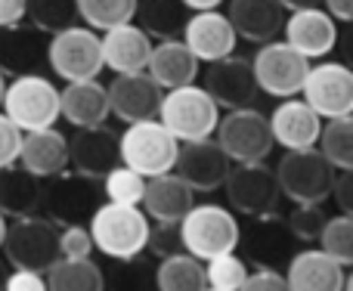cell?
I'll return each instance as SVG.
<instances>
[{"mask_svg": "<svg viewBox=\"0 0 353 291\" xmlns=\"http://www.w3.org/2000/svg\"><path fill=\"white\" fill-rule=\"evenodd\" d=\"M152 220L130 205H112L103 201L90 214V242L97 251H103L109 261H130L137 254H146V239Z\"/></svg>", "mask_w": 353, "mask_h": 291, "instance_id": "6da1fadb", "label": "cell"}, {"mask_svg": "<svg viewBox=\"0 0 353 291\" xmlns=\"http://www.w3.org/2000/svg\"><path fill=\"white\" fill-rule=\"evenodd\" d=\"M3 261L12 270L47 273L59 261V226L41 214L16 217L3 232Z\"/></svg>", "mask_w": 353, "mask_h": 291, "instance_id": "7a4b0ae2", "label": "cell"}, {"mask_svg": "<svg viewBox=\"0 0 353 291\" xmlns=\"http://www.w3.org/2000/svg\"><path fill=\"white\" fill-rule=\"evenodd\" d=\"M239 232L242 226L236 214L223 205H192V211L180 220L183 251L201 263L220 254H232L239 248Z\"/></svg>", "mask_w": 353, "mask_h": 291, "instance_id": "3957f363", "label": "cell"}, {"mask_svg": "<svg viewBox=\"0 0 353 291\" xmlns=\"http://www.w3.org/2000/svg\"><path fill=\"white\" fill-rule=\"evenodd\" d=\"M0 109H3V115L22 134L56 128V118H59V90H56V84L47 74H19V78H12L6 84Z\"/></svg>", "mask_w": 353, "mask_h": 291, "instance_id": "277c9868", "label": "cell"}, {"mask_svg": "<svg viewBox=\"0 0 353 291\" xmlns=\"http://www.w3.org/2000/svg\"><path fill=\"white\" fill-rule=\"evenodd\" d=\"M159 121L176 143H195L208 140L217 130L220 109L199 84H186L161 97Z\"/></svg>", "mask_w": 353, "mask_h": 291, "instance_id": "5b68a950", "label": "cell"}, {"mask_svg": "<svg viewBox=\"0 0 353 291\" xmlns=\"http://www.w3.org/2000/svg\"><path fill=\"white\" fill-rule=\"evenodd\" d=\"M41 205L47 220L56 226L84 223L103 205V180H90L78 170H62L41 183Z\"/></svg>", "mask_w": 353, "mask_h": 291, "instance_id": "8992f818", "label": "cell"}, {"mask_svg": "<svg viewBox=\"0 0 353 291\" xmlns=\"http://www.w3.org/2000/svg\"><path fill=\"white\" fill-rule=\"evenodd\" d=\"M273 174L282 199L294 201V205H325L338 170L316 149H301L285 152L279 158V168H273Z\"/></svg>", "mask_w": 353, "mask_h": 291, "instance_id": "52a82bcc", "label": "cell"}, {"mask_svg": "<svg viewBox=\"0 0 353 291\" xmlns=\"http://www.w3.org/2000/svg\"><path fill=\"white\" fill-rule=\"evenodd\" d=\"M176 149H180V143L161 128L159 118L128 124V130L118 137L121 164L128 170H137V174L146 177V180L171 174L174 161H176Z\"/></svg>", "mask_w": 353, "mask_h": 291, "instance_id": "ba28073f", "label": "cell"}, {"mask_svg": "<svg viewBox=\"0 0 353 291\" xmlns=\"http://www.w3.org/2000/svg\"><path fill=\"white\" fill-rule=\"evenodd\" d=\"M251 72H254L257 93H267V97L276 99H292L304 87L310 59H304L285 41H270L257 47L254 59H251Z\"/></svg>", "mask_w": 353, "mask_h": 291, "instance_id": "9c48e42d", "label": "cell"}, {"mask_svg": "<svg viewBox=\"0 0 353 291\" xmlns=\"http://www.w3.org/2000/svg\"><path fill=\"white\" fill-rule=\"evenodd\" d=\"M226 199L236 208L239 214L257 220V217H270V214H279L282 205V192L279 183H276L273 168H267L263 161H251V164H236L230 168L223 180Z\"/></svg>", "mask_w": 353, "mask_h": 291, "instance_id": "30bf717a", "label": "cell"}, {"mask_svg": "<svg viewBox=\"0 0 353 291\" xmlns=\"http://www.w3.org/2000/svg\"><path fill=\"white\" fill-rule=\"evenodd\" d=\"M47 66L65 84L74 81H93L103 72V53H99V34L90 28H65L50 37L47 43Z\"/></svg>", "mask_w": 353, "mask_h": 291, "instance_id": "8fae6325", "label": "cell"}, {"mask_svg": "<svg viewBox=\"0 0 353 291\" xmlns=\"http://www.w3.org/2000/svg\"><path fill=\"white\" fill-rule=\"evenodd\" d=\"M217 146L223 155L236 164L263 161L273 149V137H270L267 115L257 112L254 106L248 109H232L217 121Z\"/></svg>", "mask_w": 353, "mask_h": 291, "instance_id": "7c38bea8", "label": "cell"}, {"mask_svg": "<svg viewBox=\"0 0 353 291\" xmlns=\"http://www.w3.org/2000/svg\"><path fill=\"white\" fill-rule=\"evenodd\" d=\"M304 103L319 118H350L353 112V72L344 62H319L310 66L304 78Z\"/></svg>", "mask_w": 353, "mask_h": 291, "instance_id": "4fadbf2b", "label": "cell"}, {"mask_svg": "<svg viewBox=\"0 0 353 291\" xmlns=\"http://www.w3.org/2000/svg\"><path fill=\"white\" fill-rule=\"evenodd\" d=\"M232 161L223 155V149L217 146V140H195V143H180L176 149V161L174 170L192 192H214L223 186L226 174H230Z\"/></svg>", "mask_w": 353, "mask_h": 291, "instance_id": "5bb4252c", "label": "cell"}, {"mask_svg": "<svg viewBox=\"0 0 353 291\" xmlns=\"http://www.w3.org/2000/svg\"><path fill=\"white\" fill-rule=\"evenodd\" d=\"M201 90L214 99L217 109H248L257 97L254 72H251V59L242 56H226L205 68V84Z\"/></svg>", "mask_w": 353, "mask_h": 291, "instance_id": "9a60e30c", "label": "cell"}, {"mask_svg": "<svg viewBox=\"0 0 353 291\" xmlns=\"http://www.w3.org/2000/svg\"><path fill=\"white\" fill-rule=\"evenodd\" d=\"M105 93H109V112L128 124L159 118V106H161V97H165V90L146 72L115 74L112 84L105 87Z\"/></svg>", "mask_w": 353, "mask_h": 291, "instance_id": "2e32d148", "label": "cell"}, {"mask_svg": "<svg viewBox=\"0 0 353 291\" xmlns=\"http://www.w3.org/2000/svg\"><path fill=\"white\" fill-rule=\"evenodd\" d=\"M239 245H245V254L257 263V270H279L294 254V239L279 214L251 220L248 230L239 232Z\"/></svg>", "mask_w": 353, "mask_h": 291, "instance_id": "e0dca14e", "label": "cell"}, {"mask_svg": "<svg viewBox=\"0 0 353 291\" xmlns=\"http://www.w3.org/2000/svg\"><path fill=\"white\" fill-rule=\"evenodd\" d=\"M68 164L78 174L90 177V180H103L109 170H115L121 164L118 134L112 128H105V124H99V128H81L68 140Z\"/></svg>", "mask_w": 353, "mask_h": 291, "instance_id": "ac0fdd59", "label": "cell"}, {"mask_svg": "<svg viewBox=\"0 0 353 291\" xmlns=\"http://www.w3.org/2000/svg\"><path fill=\"white\" fill-rule=\"evenodd\" d=\"M180 41L186 43L195 59L211 66V62L232 56L239 37L223 12L208 10V12H192V16L186 19V28H183Z\"/></svg>", "mask_w": 353, "mask_h": 291, "instance_id": "d6986e66", "label": "cell"}, {"mask_svg": "<svg viewBox=\"0 0 353 291\" xmlns=\"http://www.w3.org/2000/svg\"><path fill=\"white\" fill-rule=\"evenodd\" d=\"M270 137L279 143L285 152H301V149H316L319 130H323V118L304 103V99H279L273 115L267 118Z\"/></svg>", "mask_w": 353, "mask_h": 291, "instance_id": "ffe728a7", "label": "cell"}, {"mask_svg": "<svg viewBox=\"0 0 353 291\" xmlns=\"http://www.w3.org/2000/svg\"><path fill=\"white\" fill-rule=\"evenodd\" d=\"M47 43L34 25L22 22L12 28H0V72L3 74H41L47 68Z\"/></svg>", "mask_w": 353, "mask_h": 291, "instance_id": "44dd1931", "label": "cell"}, {"mask_svg": "<svg viewBox=\"0 0 353 291\" xmlns=\"http://www.w3.org/2000/svg\"><path fill=\"white\" fill-rule=\"evenodd\" d=\"M285 43L292 50H298L304 59H319L329 56L338 43V22L323 10H298L292 16H285Z\"/></svg>", "mask_w": 353, "mask_h": 291, "instance_id": "7402d4cb", "label": "cell"}, {"mask_svg": "<svg viewBox=\"0 0 353 291\" xmlns=\"http://www.w3.org/2000/svg\"><path fill=\"white\" fill-rule=\"evenodd\" d=\"M99 53H103V68H112L115 74L146 72L149 53H152V37L134 22L115 25V28L103 31Z\"/></svg>", "mask_w": 353, "mask_h": 291, "instance_id": "603a6c76", "label": "cell"}, {"mask_svg": "<svg viewBox=\"0 0 353 291\" xmlns=\"http://www.w3.org/2000/svg\"><path fill=\"white\" fill-rule=\"evenodd\" d=\"M288 291H344L347 270L319 248H301L285 263Z\"/></svg>", "mask_w": 353, "mask_h": 291, "instance_id": "cb8c5ba5", "label": "cell"}, {"mask_svg": "<svg viewBox=\"0 0 353 291\" xmlns=\"http://www.w3.org/2000/svg\"><path fill=\"white\" fill-rule=\"evenodd\" d=\"M140 211L155 223H180L195 205V192L176 174H161L146 180Z\"/></svg>", "mask_w": 353, "mask_h": 291, "instance_id": "d4e9b609", "label": "cell"}, {"mask_svg": "<svg viewBox=\"0 0 353 291\" xmlns=\"http://www.w3.org/2000/svg\"><path fill=\"white\" fill-rule=\"evenodd\" d=\"M230 19L236 37H245L251 43H270L279 37L285 25V10L276 0H230Z\"/></svg>", "mask_w": 353, "mask_h": 291, "instance_id": "484cf974", "label": "cell"}, {"mask_svg": "<svg viewBox=\"0 0 353 291\" xmlns=\"http://www.w3.org/2000/svg\"><path fill=\"white\" fill-rule=\"evenodd\" d=\"M19 168L28 170L37 180L56 177L68 168V140L56 128L31 130L22 134V146H19Z\"/></svg>", "mask_w": 353, "mask_h": 291, "instance_id": "4316f807", "label": "cell"}, {"mask_svg": "<svg viewBox=\"0 0 353 291\" xmlns=\"http://www.w3.org/2000/svg\"><path fill=\"white\" fill-rule=\"evenodd\" d=\"M146 74L161 87V90H176V87L195 84L199 78V59L189 53V47L174 37V41H159L149 53Z\"/></svg>", "mask_w": 353, "mask_h": 291, "instance_id": "83f0119b", "label": "cell"}, {"mask_svg": "<svg viewBox=\"0 0 353 291\" xmlns=\"http://www.w3.org/2000/svg\"><path fill=\"white\" fill-rule=\"evenodd\" d=\"M59 115L65 118L74 128H99L105 124L109 112V93H105V84L93 81H74V84H65V90H59Z\"/></svg>", "mask_w": 353, "mask_h": 291, "instance_id": "f1b7e54d", "label": "cell"}, {"mask_svg": "<svg viewBox=\"0 0 353 291\" xmlns=\"http://www.w3.org/2000/svg\"><path fill=\"white\" fill-rule=\"evenodd\" d=\"M41 205V183L19 164L0 168V214L3 217H28Z\"/></svg>", "mask_w": 353, "mask_h": 291, "instance_id": "f546056e", "label": "cell"}, {"mask_svg": "<svg viewBox=\"0 0 353 291\" xmlns=\"http://www.w3.org/2000/svg\"><path fill=\"white\" fill-rule=\"evenodd\" d=\"M140 19V28L149 37H159V41H174L183 34L186 28L189 10L180 0H137V16Z\"/></svg>", "mask_w": 353, "mask_h": 291, "instance_id": "4dcf8cb0", "label": "cell"}, {"mask_svg": "<svg viewBox=\"0 0 353 291\" xmlns=\"http://www.w3.org/2000/svg\"><path fill=\"white\" fill-rule=\"evenodd\" d=\"M43 282H47V291H105L103 267L93 263L90 257H81V261L59 257L43 273Z\"/></svg>", "mask_w": 353, "mask_h": 291, "instance_id": "1f68e13d", "label": "cell"}, {"mask_svg": "<svg viewBox=\"0 0 353 291\" xmlns=\"http://www.w3.org/2000/svg\"><path fill=\"white\" fill-rule=\"evenodd\" d=\"M155 288L159 291H205V263L180 251L155 263Z\"/></svg>", "mask_w": 353, "mask_h": 291, "instance_id": "d6a6232c", "label": "cell"}, {"mask_svg": "<svg viewBox=\"0 0 353 291\" xmlns=\"http://www.w3.org/2000/svg\"><path fill=\"white\" fill-rule=\"evenodd\" d=\"M316 152L335 170H353V121L350 118H332L323 124L316 140Z\"/></svg>", "mask_w": 353, "mask_h": 291, "instance_id": "836d02e7", "label": "cell"}, {"mask_svg": "<svg viewBox=\"0 0 353 291\" xmlns=\"http://www.w3.org/2000/svg\"><path fill=\"white\" fill-rule=\"evenodd\" d=\"M78 19H84L90 31H109L115 25H128L137 16V0H74Z\"/></svg>", "mask_w": 353, "mask_h": 291, "instance_id": "e575fe53", "label": "cell"}, {"mask_svg": "<svg viewBox=\"0 0 353 291\" xmlns=\"http://www.w3.org/2000/svg\"><path fill=\"white\" fill-rule=\"evenodd\" d=\"M28 25H34L41 34L53 37L65 28H74L78 19V3L74 0H28Z\"/></svg>", "mask_w": 353, "mask_h": 291, "instance_id": "d590c367", "label": "cell"}, {"mask_svg": "<svg viewBox=\"0 0 353 291\" xmlns=\"http://www.w3.org/2000/svg\"><path fill=\"white\" fill-rule=\"evenodd\" d=\"M103 279L109 291H152L155 288V263L149 257L137 254L130 261H115L109 273L103 270Z\"/></svg>", "mask_w": 353, "mask_h": 291, "instance_id": "8d00e7d4", "label": "cell"}, {"mask_svg": "<svg viewBox=\"0 0 353 291\" xmlns=\"http://www.w3.org/2000/svg\"><path fill=\"white\" fill-rule=\"evenodd\" d=\"M319 251L329 254L335 263H341L344 270L353 263V217L347 214H338V217H329L319 232Z\"/></svg>", "mask_w": 353, "mask_h": 291, "instance_id": "74e56055", "label": "cell"}, {"mask_svg": "<svg viewBox=\"0 0 353 291\" xmlns=\"http://www.w3.org/2000/svg\"><path fill=\"white\" fill-rule=\"evenodd\" d=\"M143 189H146V177H140L137 170H128L124 164H118L115 170L103 177V199L112 205H130L140 208Z\"/></svg>", "mask_w": 353, "mask_h": 291, "instance_id": "f35d334b", "label": "cell"}, {"mask_svg": "<svg viewBox=\"0 0 353 291\" xmlns=\"http://www.w3.org/2000/svg\"><path fill=\"white\" fill-rule=\"evenodd\" d=\"M248 263L232 251V254H220L205 261V288L214 291H239L242 282L248 279Z\"/></svg>", "mask_w": 353, "mask_h": 291, "instance_id": "ab89813d", "label": "cell"}, {"mask_svg": "<svg viewBox=\"0 0 353 291\" xmlns=\"http://www.w3.org/2000/svg\"><path fill=\"white\" fill-rule=\"evenodd\" d=\"M325 220H329V214L323 205H294V211L285 217V226L294 242H316Z\"/></svg>", "mask_w": 353, "mask_h": 291, "instance_id": "60d3db41", "label": "cell"}, {"mask_svg": "<svg viewBox=\"0 0 353 291\" xmlns=\"http://www.w3.org/2000/svg\"><path fill=\"white\" fill-rule=\"evenodd\" d=\"M146 251L159 261L171 254H180L183 242H180V223H155L149 226V239H146Z\"/></svg>", "mask_w": 353, "mask_h": 291, "instance_id": "b9f144b4", "label": "cell"}, {"mask_svg": "<svg viewBox=\"0 0 353 291\" xmlns=\"http://www.w3.org/2000/svg\"><path fill=\"white\" fill-rule=\"evenodd\" d=\"M93 242L90 232L84 223H72V226H59V257L68 261H81V257H90Z\"/></svg>", "mask_w": 353, "mask_h": 291, "instance_id": "7bdbcfd3", "label": "cell"}, {"mask_svg": "<svg viewBox=\"0 0 353 291\" xmlns=\"http://www.w3.org/2000/svg\"><path fill=\"white\" fill-rule=\"evenodd\" d=\"M19 146H22V130L0 112V168L19 161Z\"/></svg>", "mask_w": 353, "mask_h": 291, "instance_id": "ee69618b", "label": "cell"}, {"mask_svg": "<svg viewBox=\"0 0 353 291\" xmlns=\"http://www.w3.org/2000/svg\"><path fill=\"white\" fill-rule=\"evenodd\" d=\"M239 291H288V282L279 270H254Z\"/></svg>", "mask_w": 353, "mask_h": 291, "instance_id": "f6af8a7d", "label": "cell"}, {"mask_svg": "<svg viewBox=\"0 0 353 291\" xmlns=\"http://www.w3.org/2000/svg\"><path fill=\"white\" fill-rule=\"evenodd\" d=\"M329 199H335V205L341 208V214L350 217L353 214V170H338Z\"/></svg>", "mask_w": 353, "mask_h": 291, "instance_id": "bcb514c9", "label": "cell"}, {"mask_svg": "<svg viewBox=\"0 0 353 291\" xmlns=\"http://www.w3.org/2000/svg\"><path fill=\"white\" fill-rule=\"evenodd\" d=\"M3 291H47V282H43L41 273H28V270H12L6 276Z\"/></svg>", "mask_w": 353, "mask_h": 291, "instance_id": "7dc6e473", "label": "cell"}, {"mask_svg": "<svg viewBox=\"0 0 353 291\" xmlns=\"http://www.w3.org/2000/svg\"><path fill=\"white\" fill-rule=\"evenodd\" d=\"M28 16V0H0V28L22 25Z\"/></svg>", "mask_w": 353, "mask_h": 291, "instance_id": "c3c4849f", "label": "cell"}, {"mask_svg": "<svg viewBox=\"0 0 353 291\" xmlns=\"http://www.w3.org/2000/svg\"><path fill=\"white\" fill-rule=\"evenodd\" d=\"M319 6H325V12L335 22H350L353 19V0H323Z\"/></svg>", "mask_w": 353, "mask_h": 291, "instance_id": "681fc988", "label": "cell"}, {"mask_svg": "<svg viewBox=\"0 0 353 291\" xmlns=\"http://www.w3.org/2000/svg\"><path fill=\"white\" fill-rule=\"evenodd\" d=\"M276 3L282 6V10H292V12H298V10H316L323 0H276Z\"/></svg>", "mask_w": 353, "mask_h": 291, "instance_id": "f907efd6", "label": "cell"}, {"mask_svg": "<svg viewBox=\"0 0 353 291\" xmlns=\"http://www.w3.org/2000/svg\"><path fill=\"white\" fill-rule=\"evenodd\" d=\"M186 10H192V12H208V10H217L223 0H180Z\"/></svg>", "mask_w": 353, "mask_h": 291, "instance_id": "816d5d0a", "label": "cell"}, {"mask_svg": "<svg viewBox=\"0 0 353 291\" xmlns=\"http://www.w3.org/2000/svg\"><path fill=\"white\" fill-rule=\"evenodd\" d=\"M6 276H10V263L0 257V291H3V285H6Z\"/></svg>", "mask_w": 353, "mask_h": 291, "instance_id": "f5cc1de1", "label": "cell"}, {"mask_svg": "<svg viewBox=\"0 0 353 291\" xmlns=\"http://www.w3.org/2000/svg\"><path fill=\"white\" fill-rule=\"evenodd\" d=\"M3 90H6V74L0 72V103H3Z\"/></svg>", "mask_w": 353, "mask_h": 291, "instance_id": "db71d44e", "label": "cell"}, {"mask_svg": "<svg viewBox=\"0 0 353 291\" xmlns=\"http://www.w3.org/2000/svg\"><path fill=\"white\" fill-rule=\"evenodd\" d=\"M3 232H6V217L0 214V245H3Z\"/></svg>", "mask_w": 353, "mask_h": 291, "instance_id": "11a10c76", "label": "cell"}, {"mask_svg": "<svg viewBox=\"0 0 353 291\" xmlns=\"http://www.w3.org/2000/svg\"><path fill=\"white\" fill-rule=\"evenodd\" d=\"M205 291H214V288H205Z\"/></svg>", "mask_w": 353, "mask_h": 291, "instance_id": "9f6ffc18", "label": "cell"}]
</instances>
